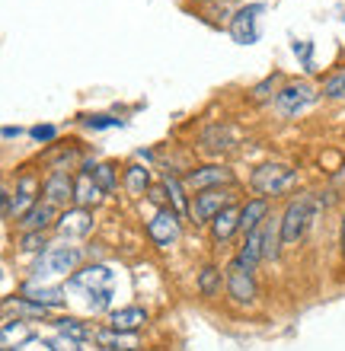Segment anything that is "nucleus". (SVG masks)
Instances as JSON below:
<instances>
[{"mask_svg": "<svg viewBox=\"0 0 345 351\" xmlns=\"http://www.w3.org/2000/svg\"><path fill=\"white\" fill-rule=\"evenodd\" d=\"M84 262V250L80 246H71V243H58V246H48L38 262L32 265V275L36 281H45L51 275H67V271H77V265Z\"/></svg>", "mask_w": 345, "mask_h": 351, "instance_id": "nucleus-1", "label": "nucleus"}, {"mask_svg": "<svg viewBox=\"0 0 345 351\" xmlns=\"http://www.w3.org/2000/svg\"><path fill=\"white\" fill-rule=\"evenodd\" d=\"M250 185L262 198H275V195H285L288 189L298 185V169L285 167V163H262V167L252 169Z\"/></svg>", "mask_w": 345, "mask_h": 351, "instance_id": "nucleus-2", "label": "nucleus"}, {"mask_svg": "<svg viewBox=\"0 0 345 351\" xmlns=\"http://www.w3.org/2000/svg\"><path fill=\"white\" fill-rule=\"evenodd\" d=\"M313 195H298L291 198L285 214H281V246H294V243L307 233L310 221H313Z\"/></svg>", "mask_w": 345, "mask_h": 351, "instance_id": "nucleus-3", "label": "nucleus"}, {"mask_svg": "<svg viewBox=\"0 0 345 351\" xmlns=\"http://www.w3.org/2000/svg\"><path fill=\"white\" fill-rule=\"evenodd\" d=\"M252 268L246 259H240V256H233L230 262H227L224 275H227V297H230L233 304L240 306H250L256 304V294H259V287H256V275H252Z\"/></svg>", "mask_w": 345, "mask_h": 351, "instance_id": "nucleus-4", "label": "nucleus"}, {"mask_svg": "<svg viewBox=\"0 0 345 351\" xmlns=\"http://www.w3.org/2000/svg\"><path fill=\"white\" fill-rule=\"evenodd\" d=\"M179 217H182V214H179L176 208H169V204H163V208L154 211V217L147 221V237L154 240V246L169 250V246L179 240V233H182V221H179Z\"/></svg>", "mask_w": 345, "mask_h": 351, "instance_id": "nucleus-5", "label": "nucleus"}, {"mask_svg": "<svg viewBox=\"0 0 345 351\" xmlns=\"http://www.w3.org/2000/svg\"><path fill=\"white\" fill-rule=\"evenodd\" d=\"M262 13H265V3H246L230 16V36L233 42L240 45H252L259 42L262 36Z\"/></svg>", "mask_w": 345, "mask_h": 351, "instance_id": "nucleus-6", "label": "nucleus"}, {"mask_svg": "<svg viewBox=\"0 0 345 351\" xmlns=\"http://www.w3.org/2000/svg\"><path fill=\"white\" fill-rule=\"evenodd\" d=\"M317 96L320 93L313 90L307 80H298V84H288L275 93V109H278L285 119H294V115H300L304 109H310V106L317 102Z\"/></svg>", "mask_w": 345, "mask_h": 351, "instance_id": "nucleus-7", "label": "nucleus"}, {"mask_svg": "<svg viewBox=\"0 0 345 351\" xmlns=\"http://www.w3.org/2000/svg\"><path fill=\"white\" fill-rule=\"evenodd\" d=\"M233 204L230 189H208V192H195L192 204H189V217L195 223H211L217 214Z\"/></svg>", "mask_w": 345, "mask_h": 351, "instance_id": "nucleus-8", "label": "nucleus"}, {"mask_svg": "<svg viewBox=\"0 0 345 351\" xmlns=\"http://www.w3.org/2000/svg\"><path fill=\"white\" fill-rule=\"evenodd\" d=\"M182 185L192 189V192H208V189H230L233 185V169L221 167V163H208V167H198L192 173L182 176Z\"/></svg>", "mask_w": 345, "mask_h": 351, "instance_id": "nucleus-9", "label": "nucleus"}, {"mask_svg": "<svg viewBox=\"0 0 345 351\" xmlns=\"http://www.w3.org/2000/svg\"><path fill=\"white\" fill-rule=\"evenodd\" d=\"M74 189H77V179H71L67 169H55V173L45 179L42 192H45V202L55 204V208H67L74 202Z\"/></svg>", "mask_w": 345, "mask_h": 351, "instance_id": "nucleus-10", "label": "nucleus"}, {"mask_svg": "<svg viewBox=\"0 0 345 351\" xmlns=\"http://www.w3.org/2000/svg\"><path fill=\"white\" fill-rule=\"evenodd\" d=\"M55 230L64 237V240H74V237H86V233L93 230V214L86 211V208H67L61 217H58Z\"/></svg>", "mask_w": 345, "mask_h": 351, "instance_id": "nucleus-11", "label": "nucleus"}, {"mask_svg": "<svg viewBox=\"0 0 345 351\" xmlns=\"http://www.w3.org/2000/svg\"><path fill=\"white\" fill-rule=\"evenodd\" d=\"M16 223L26 233H45L51 223H58V208H55V204H48L45 198H38V202L32 204V208H29V211L23 214Z\"/></svg>", "mask_w": 345, "mask_h": 351, "instance_id": "nucleus-12", "label": "nucleus"}, {"mask_svg": "<svg viewBox=\"0 0 345 351\" xmlns=\"http://www.w3.org/2000/svg\"><path fill=\"white\" fill-rule=\"evenodd\" d=\"M237 144V131L227 125V121H215L202 131V147L211 150V154H221V150H230Z\"/></svg>", "mask_w": 345, "mask_h": 351, "instance_id": "nucleus-13", "label": "nucleus"}, {"mask_svg": "<svg viewBox=\"0 0 345 351\" xmlns=\"http://www.w3.org/2000/svg\"><path fill=\"white\" fill-rule=\"evenodd\" d=\"M265 221H269V198L256 195V198H250V202L240 208V230L243 233L259 230Z\"/></svg>", "mask_w": 345, "mask_h": 351, "instance_id": "nucleus-14", "label": "nucleus"}, {"mask_svg": "<svg viewBox=\"0 0 345 351\" xmlns=\"http://www.w3.org/2000/svg\"><path fill=\"white\" fill-rule=\"evenodd\" d=\"M144 323H147V310H144V306H121V310L112 313L109 329H115V332L125 335V332H138Z\"/></svg>", "mask_w": 345, "mask_h": 351, "instance_id": "nucleus-15", "label": "nucleus"}, {"mask_svg": "<svg viewBox=\"0 0 345 351\" xmlns=\"http://www.w3.org/2000/svg\"><path fill=\"white\" fill-rule=\"evenodd\" d=\"M240 230V208L237 204H230V208H224V211L217 214L215 221H211V237H215L217 243L230 240L233 233Z\"/></svg>", "mask_w": 345, "mask_h": 351, "instance_id": "nucleus-16", "label": "nucleus"}, {"mask_svg": "<svg viewBox=\"0 0 345 351\" xmlns=\"http://www.w3.org/2000/svg\"><path fill=\"white\" fill-rule=\"evenodd\" d=\"M195 287H198V294L202 297H217L221 294V287H227V275L217 265H205L202 271H198Z\"/></svg>", "mask_w": 345, "mask_h": 351, "instance_id": "nucleus-17", "label": "nucleus"}, {"mask_svg": "<svg viewBox=\"0 0 345 351\" xmlns=\"http://www.w3.org/2000/svg\"><path fill=\"white\" fill-rule=\"evenodd\" d=\"M103 198V189L96 185V179L90 173H80L77 176V189H74V202L77 208H90V204H96Z\"/></svg>", "mask_w": 345, "mask_h": 351, "instance_id": "nucleus-18", "label": "nucleus"}, {"mask_svg": "<svg viewBox=\"0 0 345 351\" xmlns=\"http://www.w3.org/2000/svg\"><path fill=\"white\" fill-rule=\"evenodd\" d=\"M109 281H112V275H109V268L106 265H86V268H80V271L74 275V285L90 287V291L109 287Z\"/></svg>", "mask_w": 345, "mask_h": 351, "instance_id": "nucleus-19", "label": "nucleus"}, {"mask_svg": "<svg viewBox=\"0 0 345 351\" xmlns=\"http://www.w3.org/2000/svg\"><path fill=\"white\" fill-rule=\"evenodd\" d=\"M23 297L36 300L42 306H61L64 304V291L61 287H38V285H26L23 287Z\"/></svg>", "mask_w": 345, "mask_h": 351, "instance_id": "nucleus-20", "label": "nucleus"}, {"mask_svg": "<svg viewBox=\"0 0 345 351\" xmlns=\"http://www.w3.org/2000/svg\"><path fill=\"white\" fill-rule=\"evenodd\" d=\"M84 173H90L96 179V185L103 189V192H112L115 185H119V176H115V169L109 167V163H86Z\"/></svg>", "mask_w": 345, "mask_h": 351, "instance_id": "nucleus-21", "label": "nucleus"}, {"mask_svg": "<svg viewBox=\"0 0 345 351\" xmlns=\"http://www.w3.org/2000/svg\"><path fill=\"white\" fill-rule=\"evenodd\" d=\"M58 332L64 335V339H71V342H86V339H96L93 332H90V329H86L84 323H80V319H71V316H64V319H58Z\"/></svg>", "mask_w": 345, "mask_h": 351, "instance_id": "nucleus-22", "label": "nucleus"}, {"mask_svg": "<svg viewBox=\"0 0 345 351\" xmlns=\"http://www.w3.org/2000/svg\"><path fill=\"white\" fill-rule=\"evenodd\" d=\"M163 189H167L169 198H173V208H176L179 214H189V204H192V202H186V185H182V179H176V176L167 173V179H163Z\"/></svg>", "mask_w": 345, "mask_h": 351, "instance_id": "nucleus-23", "label": "nucleus"}, {"mask_svg": "<svg viewBox=\"0 0 345 351\" xmlns=\"http://www.w3.org/2000/svg\"><path fill=\"white\" fill-rule=\"evenodd\" d=\"M150 185V173L147 167H128L125 169V189L131 195H144V189Z\"/></svg>", "mask_w": 345, "mask_h": 351, "instance_id": "nucleus-24", "label": "nucleus"}, {"mask_svg": "<svg viewBox=\"0 0 345 351\" xmlns=\"http://www.w3.org/2000/svg\"><path fill=\"white\" fill-rule=\"evenodd\" d=\"M320 96H323V99H333V102H345V71L342 74H333L329 80H323Z\"/></svg>", "mask_w": 345, "mask_h": 351, "instance_id": "nucleus-25", "label": "nucleus"}, {"mask_svg": "<svg viewBox=\"0 0 345 351\" xmlns=\"http://www.w3.org/2000/svg\"><path fill=\"white\" fill-rule=\"evenodd\" d=\"M278 80H281V74H278V71H275V74H269V77H265V80H262V84H256V86H252V99H256V102L269 99L272 93H275V84H278Z\"/></svg>", "mask_w": 345, "mask_h": 351, "instance_id": "nucleus-26", "label": "nucleus"}, {"mask_svg": "<svg viewBox=\"0 0 345 351\" xmlns=\"http://www.w3.org/2000/svg\"><path fill=\"white\" fill-rule=\"evenodd\" d=\"M42 246H48L45 233H23V240H19V250L23 252H45Z\"/></svg>", "mask_w": 345, "mask_h": 351, "instance_id": "nucleus-27", "label": "nucleus"}, {"mask_svg": "<svg viewBox=\"0 0 345 351\" xmlns=\"http://www.w3.org/2000/svg\"><path fill=\"white\" fill-rule=\"evenodd\" d=\"M29 138L38 141V144H48V141L58 138V128L55 125H36V128H29Z\"/></svg>", "mask_w": 345, "mask_h": 351, "instance_id": "nucleus-28", "label": "nucleus"}, {"mask_svg": "<svg viewBox=\"0 0 345 351\" xmlns=\"http://www.w3.org/2000/svg\"><path fill=\"white\" fill-rule=\"evenodd\" d=\"M112 300V287H99V291H90V310H106Z\"/></svg>", "mask_w": 345, "mask_h": 351, "instance_id": "nucleus-29", "label": "nucleus"}, {"mask_svg": "<svg viewBox=\"0 0 345 351\" xmlns=\"http://www.w3.org/2000/svg\"><path fill=\"white\" fill-rule=\"evenodd\" d=\"M86 128H115V125H121L119 119H112V115H90V119H84Z\"/></svg>", "mask_w": 345, "mask_h": 351, "instance_id": "nucleus-30", "label": "nucleus"}, {"mask_svg": "<svg viewBox=\"0 0 345 351\" xmlns=\"http://www.w3.org/2000/svg\"><path fill=\"white\" fill-rule=\"evenodd\" d=\"M51 351H80L77 348V342H71V339H64V335H58V339H51V342H45Z\"/></svg>", "mask_w": 345, "mask_h": 351, "instance_id": "nucleus-31", "label": "nucleus"}, {"mask_svg": "<svg viewBox=\"0 0 345 351\" xmlns=\"http://www.w3.org/2000/svg\"><path fill=\"white\" fill-rule=\"evenodd\" d=\"M310 51H313V45H310V42H294V55L304 58V64H307V71H310Z\"/></svg>", "mask_w": 345, "mask_h": 351, "instance_id": "nucleus-32", "label": "nucleus"}, {"mask_svg": "<svg viewBox=\"0 0 345 351\" xmlns=\"http://www.w3.org/2000/svg\"><path fill=\"white\" fill-rule=\"evenodd\" d=\"M13 138H23V128H13V125H7V128H3V141H13Z\"/></svg>", "mask_w": 345, "mask_h": 351, "instance_id": "nucleus-33", "label": "nucleus"}, {"mask_svg": "<svg viewBox=\"0 0 345 351\" xmlns=\"http://www.w3.org/2000/svg\"><path fill=\"white\" fill-rule=\"evenodd\" d=\"M339 252H342V259H345V214H342V223H339Z\"/></svg>", "mask_w": 345, "mask_h": 351, "instance_id": "nucleus-34", "label": "nucleus"}, {"mask_svg": "<svg viewBox=\"0 0 345 351\" xmlns=\"http://www.w3.org/2000/svg\"><path fill=\"white\" fill-rule=\"evenodd\" d=\"M103 351H121V348H103Z\"/></svg>", "mask_w": 345, "mask_h": 351, "instance_id": "nucleus-35", "label": "nucleus"}, {"mask_svg": "<svg viewBox=\"0 0 345 351\" xmlns=\"http://www.w3.org/2000/svg\"><path fill=\"white\" fill-rule=\"evenodd\" d=\"M202 3H215V0H202Z\"/></svg>", "mask_w": 345, "mask_h": 351, "instance_id": "nucleus-36", "label": "nucleus"}]
</instances>
